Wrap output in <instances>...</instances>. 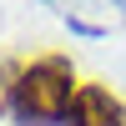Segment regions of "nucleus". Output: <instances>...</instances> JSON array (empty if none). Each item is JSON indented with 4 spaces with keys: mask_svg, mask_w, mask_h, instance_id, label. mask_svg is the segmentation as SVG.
<instances>
[{
    "mask_svg": "<svg viewBox=\"0 0 126 126\" xmlns=\"http://www.w3.org/2000/svg\"><path fill=\"white\" fill-rule=\"evenodd\" d=\"M76 91H81V86H76V76H71V61L46 56V61H35V66L10 86V106H15L20 121L46 126V121H66Z\"/></svg>",
    "mask_w": 126,
    "mask_h": 126,
    "instance_id": "1",
    "label": "nucleus"
},
{
    "mask_svg": "<svg viewBox=\"0 0 126 126\" xmlns=\"http://www.w3.org/2000/svg\"><path fill=\"white\" fill-rule=\"evenodd\" d=\"M66 126H126V116H121V101L111 91L81 86L76 101H71V111H66Z\"/></svg>",
    "mask_w": 126,
    "mask_h": 126,
    "instance_id": "2",
    "label": "nucleus"
},
{
    "mask_svg": "<svg viewBox=\"0 0 126 126\" xmlns=\"http://www.w3.org/2000/svg\"><path fill=\"white\" fill-rule=\"evenodd\" d=\"M0 101H5V76H0Z\"/></svg>",
    "mask_w": 126,
    "mask_h": 126,
    "instance_id": "3",
    "label": "nucleus"
}]
</instances>
